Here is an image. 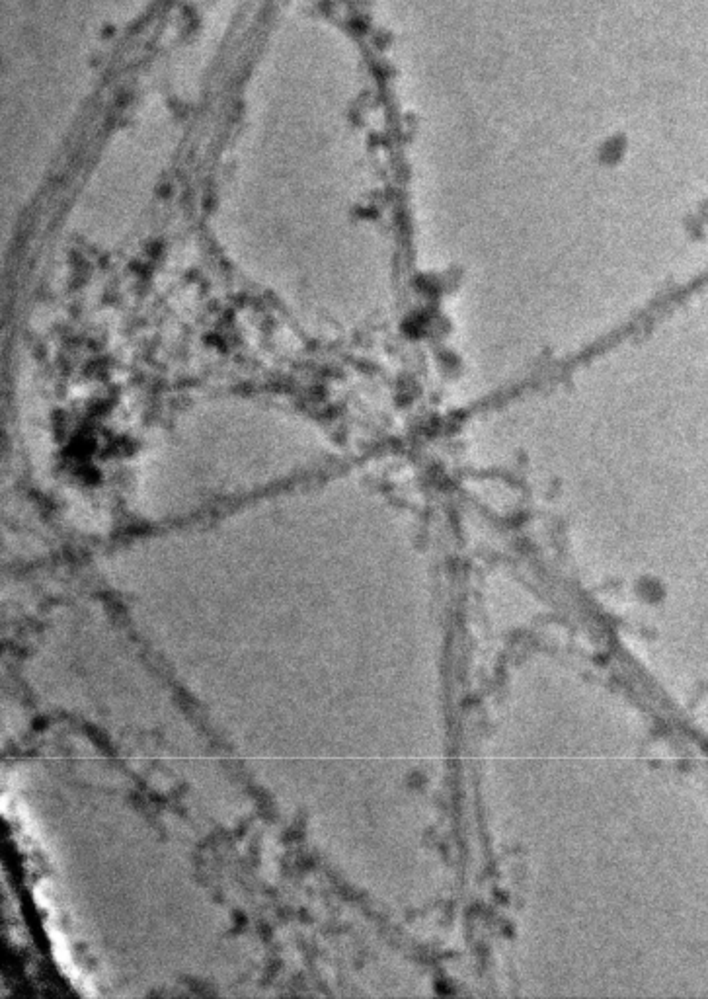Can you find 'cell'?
<instances>
[{
    "instance_id": "cell-1",
    "label": "cell",
    "mask_w": 708,
    "mask_h": 999,
    "mask_svg": "<svg viewBox=\"0 0 708 999\" xmlns=\"http://www.w3.org/2000/svg\"><path fill=\"white\" fill-rule=\"evenodd\" d=\"M47 935H49V941H51L53 957L57 960L59 968H61V970H63V972L71 978V982H73L75 986H79L80 990H82L84 994L94 996V990L90 988V982L82 976V972H80L77 962H75L73 955H71V949H69V943H67L65 935H63V933H61L55 925L51 927L49 923H47Z\"/></svg>"
}]
</instances>
